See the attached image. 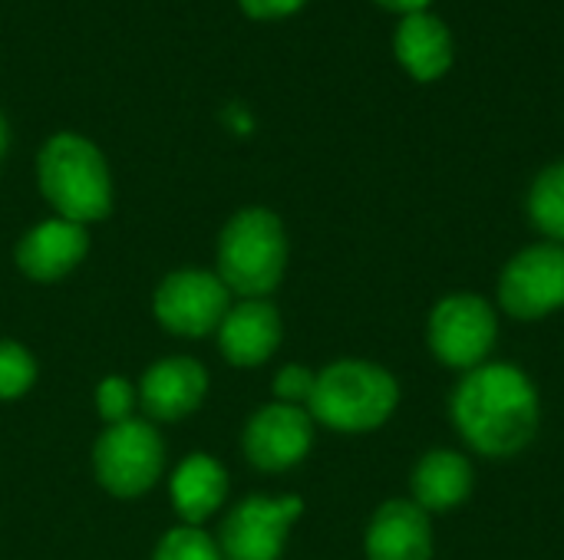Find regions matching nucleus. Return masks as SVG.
<instances>
[{"label":"nucleus","instance_id":"nucleus-22","mask_svg":"<svg viewBox=\"0 0 564 560\" xmlns=\"http://www.w3.org/2000/svg\"><path fill=\"white\" fill-rule=\"evenodd\" d=\"M314 383L317 376L307 366H284L274 380V396L288 406H301V403H311Z\"/></svg>","mask_w":564,"mask_h":560},{"label":"nucleus","instance_id":"nucleus-15","mask_svg":"<svg viewBox=\"0 0 564 560\" xmlns=\"http://www.w3.org/2000/svg\"><path fill=\"white\" fill-rule=\"evenodd\" d=\"M205 389H208V376L195 360L185 356L162 360L142 376V406L152 419L172 422L198 409Z\"/></svg>","mask_w":564,"mask_h":560},{"label":"nucleus","instance_id":"nucleus-18","mask_svg":"<svg viewBox=\"0 0 564 560\" xmlns=\"http://www.w3.org/2000/svg\"><path fill=\"white\" fill-rule=\"evenodd\" d=\"M532 224L552 241H564V162L549 165L529 191Z\"/></svg>","mask_w":564,"mask_h":560},{"label":"nucleus","instance_id":"nucleus-1","mask_svg":"<svg viewBox=\"0 0 564 560\" xmlns=\"http://www.w3.org/2000/svg\"><path fill=\"white\" fill-rule=\"evenodd\" d=\"M453 422L459 436L489 459L519 455L539 432V393L532 380L509 363L469 370L453 393Z\"/></svg>","mask_w":564,"mask_h":560},{"label":"nucleus","instance_id":"nucleus-9","mask_svg":"<svg viewBox=\"0 0 564 560\" xmlns=\"http://www.w3.org/2000/svg\"><path fill=\"white\" fill-rule=\"evenodd\" d=\"M301 515V498H248L221 525L225 560H278L288 528Z\"/></svg>","mask_w":564,"mask_h":560},{"label":"nucleus","instance_id":"nucleus-23","mask_svg":"<svg viewBox=\"0 0 564 560\" xmlns=\"http://www.w3.org/2000/svg\"><path fill=\"white\" fill-rule=\"evenodd\" d=\"M307 0H238V7L251 17V20H284L291 13H297Z\"/></svg>","mask_w":564,"mask_h":560},{"label":"nucleus","instance_id":"nucleus-19","mask_svg":"<svg viewBox=\"0 0 564 560\" xmlns=\"http://www.w3.org/2000/svg\"><path fill=\"white\" fill-rule=\"evenodd\" d=\"M33 376V356L13 340H0V399H17L20 393H26Z\"/></svg>","mask_w":564,"mask_h":560},{"label":"nucleus","instance_id":"nucleus-2","mask_svg":"<svg viewBox=\"0 0 564 560\" xmlns=\"http://www.w3.org/2000/svg\"><path fill=\"white\" fill-rule=\"evenodd\" d=\"M36 178L43 198L66 221H99L112 208L109 165L102 152L76 132H56L43 142L36 158Z\"/></svg>","mask_w":564,"mask_h":560},{"label":"nucleus","instance_id":"nucleus-21","mask_svg":"<svg viewBox=\"0 0 564 560\" xmlns=\"http://www.w3.org/2000/svg\"><path fill=\"white\" fill-rule=\"evenodd\" d=\"M96 409H99V416L109 426L126 422L129 413H132V386L126 380H119V376L99 383V389H96Z\"/></svg>","mask_w":564,"mask_h":560},{"label":"nucleus","instance_id":"nucleus-17","mask_svg":"<svg viewBox=\"0 0 564 560\" xmlns=\"http://www.w3.org/2000/svg\"><path fill=\"white\" fill-rule=\"evenodd\" d=\"M228 495V475L225 469L208 455H192L178 465L172 479V502L175 512L195 528L202 525Z\"/></svg>","mask_w":564,"mask_h":560},{"label":"nucleus","instance_id":"nucleus-13","mask_svg":"<svg viewBox=\"0 0 564 560\" xmlns=\"http://www.w3.org/2000/svg\"><path fill=\"white\" fill-rule=\"evenodd\" d=\"M393 53L413 79L433 83L446 76V69L453 66L456 46H453L449 26L440 17L423 10V13H410L400 20L393 33Z\"/></svg>","mask_w":564,"mask_h":560},{"label":"nucleus","instance_id":"nucleus-8","mask_svg":"<svg viewBox=\"0 0 564 560\" xmlns=\"http://www.w3.org/2000/svg\"><path fill=\"white\" fill-rule=\"evenodd\" d=\"M228 287L208 271H175L155 290V317L178 337H205L228 314Z\"/></svg>","mask_w":564,"mask_h":560},{"label":"nucleus","instance_id":"nucleus-12","mask_svg":"<svg viewBox=\"0 0 564 560\" xmlns=\"http://www.w3.org/2000/svg\"><path fill=\"white\" fill-rule=\"evenodd\" d=\"M89 248L86 228L66 218H53L36 224L23 241L17 244V264L23 274L36 281H56L69 274Z\"/></svg>","mask_w":564,"mask_h":560},{"label":"nucleus","instance_id":"nucleus-6","mask_svg":"<svg viewBox=\"0 0 564 560\" xmlns=\"http://www.w3.org/2000/svg\"><path fill=\"white\" fill-rule=\"evenodd\" d=\"M162 472V439L149 422L126 419L109 426L96 442V475L119 498L142 495Z\"/></svg>","mask_w":564,"mask_h":560},{"label":"nucleus","instance_id":"nucleus-5","mask_svg":"<svg viewBox=\"0 0 564 560\" xmlns=\"http://www.w3.org/2000/svg\"><path fill=\"white\" fill-rule=\"evenodd\" d=\"M496 314L476 294H449L430 314V350L453 370H476L496 347Z\"/></svg>","mask_w":564,"mask_h":560},{"label":"nucleus","instance_id":"nucleus-11","mask_svg":"<svg viewBox=\"0 0 564 560\" xmlns=\"http://www.w3.org/2000/svg\"><path fill=\"white\" fill-rule=\"evenodd\" d=\"M370 560H430L433 531L430 515L416 502H387L367 528Z\"/></svg>","mask_w":564,"mask_h":560},{"label":"nucleus","instance_id":"nucleus-25","mask_svg":"<svg viewBox=\"0 0 564 560\" xmlns=\"http://www.w3.org/2000/svg\"><path fill=\"white\" fill-rule=\"evenodd\" d=\"M7 142H10V132H7V119L0 116V158H3V152H7Z\"/></svg>","mask_w":564,"mask_h":560},{"label":"nucleus","instance_id":"nucleus-3","mask_svg":"<svg viewBox=\"0 0 564 560\" xmlns=\"http://www.w3.org/2000/svg\"><path fill=\"white\" fill-rule=\"evenodd\" d=\"M400 403L397 380L364 360H340L317 373L311 393V419L337 432H370L383 426Z\"/></svg>","mask_w":564,"mask_h":560},{"label":"nucleus","instance_id":"nucleus-20","mask_svg":"<svg viewBox=\"0 0 564 560\" xmlns=\"http://www.w3.org/2000/svg\"><path fill=\"white\" fill-rule=\"evenodd\" d=\"M155 560H221L215 541L198 528H175L155 548Z\"/></svg>","mask_w":564,"mask_h":560},{"label":"nucleus","instance_id":"nucleus-24","mask_svg":"<svg viewBox=\"0 0 564 560\" xmlns=\"http://www.w3.org/2000/svg\"><path fill=\"white\" fill-rule=\"evenodd\" d=\"M380 7H387V10H393V13H403V17H410V13H423L433 0H377Z\"/></svg>","mask_w":564,"mask_h":560},{"label":"nucleus","instance_id":"nucleus-10","mask_svg":"<svg viewBox=\"0 0 564 560\" xmlns=\"http://www.w3.org/2000/svg\"><path fill=\"white\" fill-rule=\"evenodd\" d=\"M314 439L311 413L301 406L274 403L264 406L245 429V455L264 472H284L297 465Z\"/></svg>","mask_w":564,"mask_h":560},{"label":"nucleus","instance_id":"nucleus-4","mask_svg":"<svg viewBox=\"0 0 564 560\" xmlns=\"http://www.w3.org/2000/svg\"><path fill=\"white\" fill-rule=\"evenodd\" d=\"M288 264V238L274 211L245 208L238 211L218 241V277L231 294L264 300L281 284Z\"/></svg>","mask_w":564,"mask_h":560},{"label":"nucleus","instance_id":"nucleus-14","mask_svg":"<svg viewBox=\"0 0 564 560\" xmlns=\"http://www.w3.org/2000/svg\"><path fill=\"white\" fill-rule=\"evenodd\" d=\"M218 343L228 363L258 366L281 343V317L268 300H245L225 314L218 327Z\"/></svg>","mask_w":564,"mask_h":560},{"label":"nucleus","instance_id":"nucleus-7","mask_svg":"<svg viewBox=\"0 0 564 560\" xmlns=\"http://www.w3.org/2000/svg\"><path fill=\"white\" fill-rule=\"evenodd\" d=\"M499 300L516 320H539L564 307L562 244H535L516 254L502 271Z\"/></svg>","mask_w":564,"mask_h":560},{"label":"nucleus","instance_id":"nucleus-16","mask_svg":"<svg viewBox=\"0 0 564 560\" xmlns=\"http://www.w3.org/2000/svg\"><path fill=\"white\" fill-rule=\"evenodd\" d=\"M473 492V465L453 452L436 449L426 452L413 472V495L423 512H449L463 505Z\"/></svg>","mask_w":564,"mask_h":560}]
</instances>
